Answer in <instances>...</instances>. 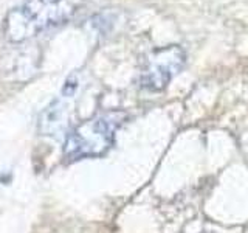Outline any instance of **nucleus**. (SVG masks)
Returning a JSON list of instances; mask_svg holds the SVG:
<instances>
[{"instance_id":"nucleus-3","label":"nucleus","mask_w":248,"mask_h":233,"mask_svg":"<svg viewBox=\"0 0 248 233\" xmlns=\"http://www.w3.org/2000/svg\"><path fill=\"white\" fill-rule=\"evenodd\" d=\"M186 54L182 47L168 45L154 50L146 58L141 73H140V84L146 90H163L185 66Z\"/></svg>"},{"instance_id":"nucleus-5","label":"nucleus","mask_w":248,"mask_h":233,"mask_svg":"<svg viewBox=\"0 0 248 233\" xmlns=\"http://www.w3.org/2000/svg\"><path fill=\"white\" fill-rule=\"evenodd\" d=\"M76 89H78V83H76V80H73V78H70V80H67V83L64 84V89H62V95L72 97Z\"/></svg>"},{"instance_id":"nucleus-4","label":"nucleus","mask_w":248,"mask_h":233,"mask_svg":"<svg viewBox=\"0 0 248 233\" xmlns=\"http://www.w3.org/2000/svg\"><path fill=\"white\" fill-rule=\"evenodd\" d=\"M65 129V107L59 101H54L53 104L42 112L39 118V132L42 135H58L59 132Z\"/></svg>"},{"instance_id":"nucleus-1","label":"nucleus","mask_w":248,"mask_h":233,"mask_svg":"<svg viewBox=\"0 0 248 233\" xmlns=\"http://www.w3.org/2000/svg\"><path fill=\"white\" fill-rule=\"evenodd\" d=\"M81 3L82 0H27L22 8L8 14L5 34L13 42H22L45 28L65 22Z\"/></svg>"},{"instance_id":"nucleus-2","label":"nucleus","mask_w":248,"mask_h":233,"mask_svg":"<svg viewBox=\"0 0 248 233\" xmlns=\"http://www.w3.org/2000/svg\"><path fill=\"white\" fill-rule=\"evenodd\" d=\"M127 115L121 111L104 112L93 118L82 121L65 138L64 154L70 160L96 157L110 150L115 140V132Z\"/></svg>"}]
</instances>
